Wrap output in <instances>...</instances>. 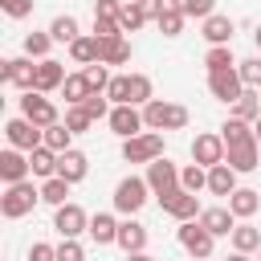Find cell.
<instances>
[{
    "instance_id": "obj_19",
    "label": "cell",
    "mask_w": 261,
    "mask_h": 261,
    "mask_svg": "<svg viewBox=\"0 0 261 261\" xmlns=\"http://www.w3.org/2000/svg\"><path fill=\"white\" fill-rule=\"evenodd\" d=\"M232 33H237V24H232V16H224V12H212L208 20H200V37H204L208 45H228Z\"/></svg>"
},
{
    "instance_id": "obj_34",
    "label": "cell",
    "mask_w": 261,
    "mask_h": 261,
    "mask_svg": "<svg viewBox=\"0 0 261 261\" xmlns=\"http://www.w3.org/2000/svg\"><path fill=\"white\" fill-rule=\"evenodd\" d=\"M204 65H208V73H216V69H237V57H232L228 45H208Z\"/></svg>"
},
{
    "instance_id": "obj_6",
    "label": "cell",
    "mask_w": 261,
    "mask_h": 261,
    "mask_svg": "<svg viewBox=\"0 0 261 261\" xmlns=\"http://www.w3.org/2000/svg\"><path fill=\"white\" fill-rule=\"evenodd\" d=\"M4 139H8V147H16V151H37V147L45 143V126H37V122H29V118L20 114V118H8V122H4Z\"/></svg>"
},
{
    "instance_id": "obj_22",
    "label": "cell",
    "mask_w": 261,
    "mask_h": 261,
    "mask_svg": "<svg viewBox=\"0 0 261 261\" xmlns=\"http://www.w3.org/2000/svg\"><path fill=\"white\" fill-rule=\"evenodd\" d=\"M69 61H73V65H94V61H102V41H98L94 33H82V37L69 45Z\"/></svg>"
},
{
    "instance_id": "obj_1",
    "label": "cell",
    "mask_w": 261,
    "mask_h": 261,
    "mask_svg": "<svg viewBox=\"0 0 261 261\" xmlns=\"http://www.w3.org/2000/svg\"><path fill=\"white\" fill-rule=\"evenodd\" d=\"M41 200V188L33 179H20V184H4V196H0V216L4 220H20L37 208Z\"/></svg>"
},
{
    "instance_id": "obj_15",
    "label": "cell",
    "mask_w": 261,
    "mask_h": 261,
    "mask_svg": "<svg viewBox=\"0 0 261 261\" xmlns=\"http://www.w3.org/2000/svg\"><path fill=\"white\" fill-rule=\"evenodd\" d=\"M106 122H110V130H114L118 139H130V135L147 130V122H143V110H139V106H130V102H126V106H114Z\"/></svg>"
},
{
    "instance_id": "obj_18",
    "label": "cell",
    "mask_w": 261,
    "mask_h": 261,
    "mask_svg": "<svg viewBox=\"0 0 261 261\" xmlns=\"http://www.w3.org/2000/svg\"><path fill=\"white\" fill-rule=\"evenodd\" d=\"M212 237H232V228H237V216H232V208L228 204H216V208H204L200 216H196Z\"/></svg>"
},
{
    "instance_id": "obj_10",
    "label": "cell",
    "mask_w": 261,
    "mask_h": 261,
    "mask_svg": "<svg viewBox=\"0 0 261 261\" xmlns=\"http://www.w3.org/2000/svg\"><path fill=\"white\" fill-rule=\"evenodd\" d=\"M208 94H212L216 102L232 106V102L245 94V82H241L237 69H216V73H208Z\"/></svg>"
},
{
    "instance_id": "obj_46",
    "label": "cell",
    "mask_w": 261,
    "mask_h": 261,
    "mask_svg": "<svg viewBox=\"0 0 261 261\" xmlns=\"http://www.w3.org/2000/svg\"><path fill=\"white\" fill-rule=\"evenodd\" d=\"M0 12L12 16V20H24L33 12V0H0Z\"/></svg>"
},
{
    "instance_id": "obj_11",
    "label": "cell",
    "mask_w": 261,
    "mask_h": 261,
    "mask_svg": "<svg viewBox=\"0 0 261 261\" xmlns=\"http://www.w3.org/2000/svg\"><path fill=\"white\" fill-rule=\"evenodd\" d=\"M53 228L61 232V237H82V232H90V216H86V208L82 204H61V208H53Z\"/></svg>"
},
{
    "instance_id": "obj_27",
    "label": "cell",
    "mask_w": 261,
    "mask_h": 261,
    "mask_svg": "<svg viewBox=\"0 0 261 261\" xmlns=\"http://www.w3.org/2000/svg\"><path fill=\"white\" fill-rule=\"evenodd\" d=\"M29 163H33V175L37 179H53L57 175V151L53 147H37V151H29Z\"/></svg>"
},
{
    "instance_id": "obj_24",
    "label": "cell",
    "mask_w": 261,
    "mask_h": 261,
    "mask_svg": "<svg viewBox=\"0 0 261 261\" xmlns=\"http://www.w3.org/2000/svg\"><path fill=\"white\" fill-rule=\"evenodd\" d=\"M118 224L122 220H114V212H94L90 216V241L94 245H114L118 241Z\"/></svg>"
},
{
    "instance_id": "obj_38",
    "label": "cell",
    "mask_w": 261,
    "mask_h": 261,
    "mask_svg": "<svg viewBox=\"0 0 261 261\" xmlns=\"http://www.w3.org/2000/svg\"><path fill=\"white\" fill-rule=\"evenodd\" d=\"M155 98V86L147 73H130V106H147Z\"/></svg>"
},
{
    "instance_id": "obj_17",
    "label": "cell",
    "mask_w": 261,
    "mask_h": 261,
    "mask_svg": "<svg viewBox=\"0 0 261 261\" xmlns=\"http://www.w3.org/2000/svg\"><path fill=\"white\" fill-rule=\"evenodd\" d=\"M65 65L61 61H53V57H45V61H37V77H33V90H41V94H53V90H61L65 86Z\"/></svg>"
},
{
    "instance_id": "obj_4",
    "label": "cell",
    "mask_w": 261,
    "mask_h": 261,
    "mask_svg": "<svg viewBox=\"0 0 261 261\" xmlns=\"http://www.w3.org/2000/svg\"><path fill=\"white\" fill-rule=\"evenodd\" d=\"M163 155V130H139L122 139V159L126 163H155Z\"/></svg>"
},
{
    "instance_id": "obj_42",
    "label": "cell",
    "mask_w": 261,
    "mask_h": 261,
    "mask_svg": "<svg viewBox=\"0 0 261 261\" xmlns=\"http://www.w3.org/2000/svg\"><path fill=\"white\" fill-rule=\"evenodd\" d=\"M237 73H241V82H245L249 90H261V53H257V57L237 61Z\"/></svg>"
},
{
    "instance_id": "obj_55",
    "label": "cell",
    "mask_w": 261,
    "mask_h": 261,
    "mask_svg": "<svg viewBox=\"0 0 261 261\" xmlns=\"http://www.w3.org/2000/svg\"><path fill=\"white\" fill-rule=\"evenodd\" d=\"M257 261H261V249H257Z\"/></svg>"
},
{
    "instance_id": "obj_23",
    "label": "cell",
    "mask_w": 261,
    "mask_h": 261,
    "mask_svg": "<svg viewBox=\"0 0 261 261\" xmlns=\"http://www.w3.org/2000/svg\"><path fill=\"white\" fill-rule=\"evenodd\" d=\"M237 175H241V171H237V167H228V163H216V167H208V192L228 200V196L237 192Z\"/></svg>"
},
{
    "instance_id": "obj_16",
    "label": "cell",
    "mask_w": 261,
    "mask_h": 261,
    "mask_svg": "<svg viewBox=\"0 0 261 261\" xmlns=\"http://www.w3.org/2000/svg\"><path fill=\"white\" fill-rule=\"evenodd\" d=\"M33 175V163H29V151H16V147H4L0 151V179L4 184H20Z\"/></svg>"
},
{
    "instance_id": "obj_28",
    "label": "cell",
    "mask_w": 261,
    "mask_h": 261,
    "mask_svg": "<svg viewBox=\"0 0 261 261\" xmlns=\"http://www.w3.org/2000/svg\"><path fill=\"white\" fill-rule=\"evenodd\" d=\"M102 61H106V65H126V61H130V41H126V33L102 41Z\"/></svg>"
},
{
    "instance_id": "obj_33",
    "label": "cell",
    "mask_w": 261,
    "mask_h": 261,
    "mask_svg": "<svg viewBox=\"0 0 261 261\" xmlns=\"http://www.w3.org/2000/svg\"><path fill=\"white\" fill-rule=\"evenodd\" d=\"M147 20H151V16L143 12V4H139V0H126V4H122V16H118L122 33H139V29L147 24Z\"/></svg>"
},
{
    "instance_id": "obj_14",
    "label": "cell",
    "mask_w": 261,
    "mask_h": 261,
    "mask_svg": "<svg viewBox=\"0 0 261 261\" xmlns=\"http://www.w3.org/2000/svg\"><path fill=\"white\" fill-rule=\"evenodd\" d=\"M192 163H200V167H216V163H224V139L212 135V130L196 135V139H192Z\"/></svg>"
},
{
    "instance_id": "obj_50",
    "label": "cell",
    "mask_w": 261,
    "mask_h": 261,
    "mask_svg": "<svg viewBox=\"0 0 261 261\" xmlns=\"http://www.w3.org/2000/svg\"><path fill=\"white\" fill-rule=\"evenodd\" d=\"M139 4H143V12H147L151 20H159V16H163V8H167L171 0H139Z\"/></svg>"
},
{
    "instance_id": "obj_39",
    "label": "cell",
    "mask_w": 261,
    "mask_h": 261,
    "mask_svg": "<svg viewBox=\"0 0 261 261\" xmlns=\"http://www.w3.org/2000/svg\"><path fill=\"white\" fill-rule=\"evenodd\" d=\"M171 8H179L184 16H196V20H208L216 12V0H171Z\"/></svg>"
},
{
    "instance_id": "obj_35",
    "label": "cell",
    "mask_w": 261,
    "mask_h": 261,
    "mask_svg": "<svg viewBox=\"0 0 261 261\" xmlns=\"http://www.w3.org/2000/svg\"><path fill=\"white\" fill-rule=\"evenodd\" d=\"M45 147H53L57 155L73 147V130L65 126V118H61V122H53V126H45Z\"/></svg>"
},
{
    "instance_id": "obj_45",
    "label": "cell",
    "mask_w": 261,
    "mask_h": 261,
    "mask_svg": "<svg viewBox=\"0 0 261 261\" xmlns=\"http://www.w3.org/2000/svg\"><path fill=\"white\" fill-rule=\"evenodd\" d=\"M57 261H86V249L77 245V237H61V245H57Z\"/></svg>"
},
{
    "instance_id": "obj_29",
    "label": "cell",
    "mask_w": 261,
    "mask_h": 261,
    "mask_svg": "<svg viewBox=\"0 0 261 261\" xmlns=\"http://www.w3.org/2000/svg\"><path fill=\"white\" fill-rule=\"evenodd\" d=\"M232 249H237V253H257V249H261V228H253L249 220H237V228H232Z\"/></svg>"
},
{
    "instance_id": "obj_41",
    "label": "cell",
    "mask_w": 261,
    "mask_h": 261,
    "mask_svg": "<svg viewBox=\"0 0 261 261\" xmlns=\"http://www.w3.org/2000/svg\"><path fill=\"white\" fill-rule=\"evenodd\" d=\"M106 98H110L114 106H126V102H130V73H114L110 86H106Z\"/></svg>"
},
{
    "instance_id": "obj_12",
    "label": "cell",
    "mask_w": 261,
    "mask_h": 261,
    "mask_svg": "<svg viewBox=\"0 0 261 261\" xmlns=\"http://www.w3.org/2000/svg\"><path fill=\"white\" fill-rule=\"evenodd\" d=\"M159 208L167 212V216H175V220H196L204 208H200V196L196 192H188V188H175L171 196H163L159 200Z\"/></svg>"
},
{
    "instance_id": "obj_8",
    "label": "cell",
    "mask_w": 261,
    "mask_h": 261,
    "mask_svg": "<svg viewBox=\"0 0 261 261\" xmlns=\"http://www.w3.org/2000/svg\"><path fill=\"white\" fill-rule=\"evenodd\" d=\"M20 114H24L29 122H37V126H53V122H61L53 98H45L41 90H24V98H20Z\"/></svg>"
},
{
    "instance_id": "obj_43",
    "label": "cell",
    "mask_w": 261,
    "mask_h": 261,
    "mask_svg": "<svg viewBox=\"0 0 261 261\" xmlns=\"http://www.w3.org/2000/svg\"><path fill=\"white\" fill-rule=\"evenodd\" d=\"M65 126H69L73 135H86V130L94 126V118H90L86 106H65Z\"/></svg>"
},
{
    "instance_id": "obj_20",
    "label": "cell",
    "mask_w": 261,
    "mask_h": 261,
    "mask_svg": "<svg viewBox=\"0 0 261 261\" xmlns=\"http://www.w3.org/2000/svg\"><path fill=\"white\" fill-rule=\"evenodd\" d=\"M86 171H90V159H86V151L69 147V151H61V155H57V175H61V179H69V184H82V179H86Z\"/></svg>"
},
{
    "instance_id": "obj_9",
    "label": "cell",
    "mask_w": 261,
    "mask_h": 261,
    "mask_svg": "<svg viewBox=\"0 0 261 261\" xmlns=\"http://www.w3.org/2000/svg\"><path fill=\"white\" fill-rule=\"evenodd\" d=\"M224 163L237 167L241 175L257 171V167H261V143H257V135H253V139H241V143H228V147H224Z\"/></svg>"
},
{
    "instance_id": "obj_47",
    "label": "cell",
    "mask_w": 261,
    "mask_h": 261,
    "mask_svg": "<svg viewBox=\"0 0 261 261\" xmlns=\"http://www.w3.org/2000/svg\"><path fill=\"white\" fill-rule=\"evenodd\" d=\"M118 33H122V24H118V20H110V16H94V37H98V41L118 37Z\"/></svg>"
},
{
    "instance_id": "obj_49",
    "label": "cell",
    "mask_w": 261,
    "mask_h": 261,
    "mask_svg": "<svg viewBox=\"0 0 261 261\" xmlns=\"http://www.w3.org/2000/svg\"><path fill=\"white\" fill-rule=\"evenodd\" d=\"M29 261H57V245H45V241H37V245L29 249Z\"/></svg>"
},
{
    "instance_id": "obj_26",
    "label": "cell",
    "mask_w": 261,
    "mask_h": 261,
    "mask_svg": "<svg viewBox=\"0 0 261 261\" xmlns=\"http://www.w3.org/2000/svg\"><path fill=\"white\" fill-rule=\"evenodd\" d=\"M61 94H65V106H82V102H86V98L94 94V86H90L86 69L69 73V77H65V86H61Z\"/></svg>"
},
{
    "instance_id": "obj_13",
    "label": "cell",
    "mask_w": 261,
    "mask_h": 261,
    "mask_svg": "<svg viewBox=\"0 0 261 261\" xmlns=\"http://www.w3.org/2000/svg\"><path fill=\"white\" fill-rule=\"evenodd\" d=\"M33 77H37V65H33V57H4V61H0V82H4V86L33 90Z\"/></svg>"
},
{
    "instance_id": "obj_7",
    "label": "cell",
    "mask_w": 261,
    "mask_h": 261,
    "mask_svg": "<svg viewBox=\"0 0 261 261\" xmlns=\"http://www.w3.org/2000/svg\"><path fill=\"white\" fill-rule=\"evenodd\" d=\"M147 184H151V196L163 200V196H171V192L179 188V167H175L167 155H159L155 163H147Z\"/></svg>"
},
{
    "instance_id": "obj_40",
    "label": "cell",
    "mask_w": 261,
    "mask_h": 261,
    "mask_svg": "<svg viewBox=\"0 0 261 261\" xmlns=\"http://www.w3.org/2000/svg\"><path fill=\"white\" fill-rule=\"evenodd\" d=\"M184 20H188V16H184L179 8H171V4H167V8H163V16H159L155 24H159V33H163V37H179V33H184Z\"/></svg>"
},
{
    "instance_id": "obj_36",
    "label": "cell",
    "mask_w": 261,
    "mask_h": 261,
    "mask_svg": "<svg viewBox=\"0 0 261 261\" xmlns=\"http://www.w3.org/2000/svg\"><path fill=\"white\" fill-rule=\"evenodd\" d=\"M179 188H188V192H208V167H200V163L179 167Z\"/></svg>"
},
{
    "instance_id": "obj_44",
    "label": "cell",
    "mask_w": 261,
    "mask_h": 261,
    "mask_svg": "<svg viewBox=\"0 0 261 261\" xmlns=\"http://www.w3.org/2000/svg\"><path fill=\"white\" fill-rule=\"evenodd\" d=\"M82 69H86V77H90V86L106 94V86H110V69H106V61H94V65H82Z\"/></svg>"
},
{
    "instance_id": "obj_25",
    "label": "cell",
    "mask_w": 261,
    "mask_h": 261,
    "mask_svg": "<svg viewBox=\"0 0 261 261\" xmlns=\"http://www.w3.org/2000/svg\"><path fill=\"white\" fill-rule=\"evenodd\" d=\"M228 208H232L237 220H249V216L261 208V192H257V188H237V192L228 196Z\"/></svg>"
},
{
    "instance_id": "obj_54",
    "label": "cell",
    "mask_w": 261,
    "mask_h": 261,
    "mask_svg": "<svg viewBox=\"0 0 261 261\" xmlns=\"http://www.w3.org/2000/svg\"><path fill=\"white\" fill-rule=\"evenodd\" d=\"M253 130H257V143H261V118H257V122H253Z\"/></svg>"
},
{
    "instance_id": "obj_21",
    "label": "cell",
    "mask_w": 261,
    "mask_h": 261,
    "mask_svg": "<svg viewBox=\"0 0 261 261\" xmlns=\"http://www.w3.org/2000/svg\"><path fill=\"white\" fill-rule=\"evenodd\" d=\"M122 253H143L147 249V224H139L135 216H126L122 224H118V241H114Z\"/></svg>"
},
{
    "instance_id": "obj_31",
    "label": "cell",
    "mask_w": 261,
    "mask_h": 261,
    "mask_svg": "<svg viewBox=\"0 0 261 261\" xmlns=\"http://www.w3.org/2000/svg\"><path fill=\"white\" fill-rule=\"evenodd\" d=\"M49 33H53V41H61V45H73V41L82 37V29H77V16H69V12H61V16H53V24H49Z\"/></svg>"
},
{
    "instance_id": "obj_37",
    "label": "cell",
    "mask_w": 261,
    "mask_h": 261,
    "mask_svg": "<svg viewBox=\"0 0 261 261\" xmlns=\"http://www.w3.org/2000/svg\"><path fill=\"white\" fill-rule=\"evenodd\" d=\"M49 49H53V33H29V37H24V57L45 61Z\"/></svg>"
},
{
    "instance_id": "obj_48",
    "label": "cell",
    "mask_w": 261,
    "mask_h": 261,
    "mask_svg": "<svg viewBox=\"0 0 261 261\" xmlns=\"http://www.w3.org/2000/svg\"><path fill=\"white\" fill-rule=\"evenodd\" d=\"M122 4H126V0H94V16H110V20H118V16H122Z\"/></svg>"
},
{
    "instance_id": "obj_52",
    "label": "cell",
    "mask_w": 261,
    "mask_h": 261,
    "mask_svg": "<svg viewBox=\"0 0 261 261\" xmlns=\"http://www.w3.org/2000/svg\"><path fill=\"white\" fill-rule=\"evenodd\" d=\"M228 261H253V257H249V253H237V249H232V257H228Z\"/></svg>"
},
{
    "instance_id": "obj_3",
    "label": "cell",
    "mask_w": 261,
    "mask_h": 261,
    "mask_svg": "<svg viewBox=\"0 0 261 261\" xmlns=\"http://www.w3.org/2000/svg\"><path fill=\"white\" fill-rule=\"evenodd\" d=\"M147 196H151L147 175H126V179H118V188H114V212H118V216H135V212L147 204Z\"/></svg>"
},
{
    "instance_id": "obj_51",
    "label": "cell",
    "mask_w": 261,
    "mask_h": 261,
    "mask_svg": "<svg viewBox=\"0 0 261 261\" xmlns=\"http://www.w3.org/2000/svg\"><path fill=\"white\" fill-rule=\"evenodd\" d=\"M126 261H159V257H151V253L143 249V253H126Z\"/></svg>"
},
{
    "instance_id": "obj_2",
    "label": "cell",
    "mask_w": 261,
    "mask_h": 261,
    "mask_svg": "<svg viewBox=\"0 0 261 261\" xmlns=\"http://www.w3.org/2000/svg\"><path fill=\"white\" fill-rule=\"evenodd\" d=\"M188 106H179V102H163V98H151L147 106H143V122H147V130H184L188 126Z\"/></svg>"
},
{
    "instance_id": "obj_30",
    "label": "cell",
    "mask_w": 261,
    "mask_h": 261,
    "mask_svg": "<svg viewBox=\"0 0 261 261\" xmlns=\"http://www.w3.org/2000/svg\"><path fill=\"white\" fill-rule=\"evenodd\" d=\"M232 114L245 118V122H257V118H261V90H249V86H245V94L232 102Z\"/></svg>"
},
{
    "instance_id": "obj_5",
    "label": "cell",
    "mask_w": 261,
    "mask_h": 261,
    "mask_svg": "<svg viewBox=\"0 0 261 261\" xmlns=\"http://www.w3.org/2000/svg\"><path fill=\"white\" fill-rule=\"evenodd\" d=\"M175 237H179V245H184V253H188V257H196V261L212 257V245H216V237H212V232H208L200 220H179Z\"/></svg>"
},
{
    "instance_id": "obj_32",
    "label": "cell",
    "mask_w": 261,
    "mask_h": 261,
    "mask_svg": "<svg viewBox=\"0 0 261 261\" xmlns=\"http://www.w3.org/2000/svg\"><path fill=\"white\" fill-rule=\"evenodd\" d=\"M69 179H61V175H53V179H45L41 184V200L45 204H53V208H61V204H69Z\"/></svg>"
},
{
    "instance_id": "obj_53",
    "label": "cell",
    "mask_w": 261,
    "mask_h": 261,
    "mask_svg": "<svg viewBox=\"0 0 261 261\" xmlns=\"http://www.w3.org/2000/svg\"><path fill=\"white\" fill-rule=\"evenodd\" d=\"M253 41H257V53H261V24H257V33H253Z\"/></svg>"
},
{
    "instance_id": "obj_56",
    "label": "cell",
    "mask_w": 261,
    "mask_h": 261,
    "mask_svg": "<svg viewBox=\"0 0 261 261\" xmlns=\"http://www.w3.org/2000/svg\"><path fill=\"white\" fill-rule=\"evenodd\" d=\"M204 261H208V257H204Z\"/></svg>"
}]
</instances>
